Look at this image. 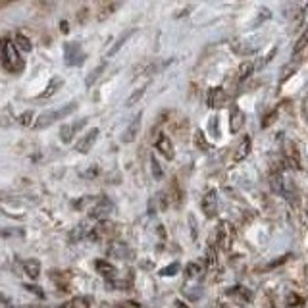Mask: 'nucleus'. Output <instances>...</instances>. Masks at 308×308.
I'll return each instance as SVG.
<instances>
[{"label": "nucleus", "instance_id": "nucleus-26", "mask_svg": "<svg viewBox=\"0 0 308 308\" xmlns=\"http://www.w3.org/2000/svg\"><path fill=\"white\" fill-rule=\"evenodd\" d=\"M304 49H308V27L302 31V35L298 37V41H296L295 45V50H293V54H300Z\"/></svg>", "mask_w": 308, "mask_h": 308}, {"label": "nucleus", "instance_id": "nucleus-36", "mask_svg": "<svg viewBox=\"0 0 308 308\" xmlns=\"http://www.w3.org/2000/svg\"><path fill=\"white\" fill-rule=\"evenodd\" d=\"M18 122L22 123V125H31V122H33V114H31V112H24V114L18 118Z\"/></svg>", "mask_w": 308, "mask_h": 308}, {"label": "nucleus", "instance_id": "nucleus-39", "mask_svg": "<svg viewBox=\"0 0 308 308\" xmlns=\"http://www.w3.org/2000/svg\"><path fill=\"white\" fill-rule=\"evenodd\" d=\"M116 308H141V304L137 300H123L120 304H116Z\"/></svg>", "mask_w": 308, "mask_h": 308}, {"label": "nucleus", "instance_id": "nucleus-37", "mask_svg": "<svg viewBox=\"0 0 308 308\" xmlns=\"http://www.w3.org/2000/svg\"><path fill=\"white\" fill-rule=\"evenodd\" d=\"M258 16H260V18L256 20V24H254V25H260L262 22H268V20L271 18V14H270V10H268V8H262Z\"/></svg>", "mask_w": 308, "mask_h": 308}, {"label": "nucleus", "instance_id": "nucleus-28", "mask_svg": "<svg viewBox=\"0 0 308 308\" xmlns=\"http://www.w3.org/2000/svg\"><path fill=\"white\" fill-rule=\"evenodd\" d=\"M145 91H147V85H143V87H139V89H135V91H133V95H131L129 99L125 100V104H127V106H133V104H137L139 100L143 99Z\"/></svg>", "mask_w": 308, "mask_h": 308}, {"label": "nucleus", "instance_id": "nucleus-45", "mask_svg": "<svg viewBox=\"0 0 308 308\" xmlns=\"http://www.w3.org/2000/svg\"><path fill=\"white\" fill-rule=\"evenodd\" d=\"M212 308H229V306H225L222 302H216V304H212Z\"/></svg>", "mask_w": 308, "mask_h": 308}, {"label": "nucleus", "instance_id": "nucleus-40", "mask_svg": "<svg viewBox=\"0 0 308 308\" xmlns=\"http://www.w3.org/2000/svg\"><path fill=\"white\" fill-rule=\"evenodd\" d=\"M273 118H277V110H273L271 114H268V116H266V118L262 120V127H268V125H271Z\"/></svg>", "mask_w": 308, "mask_h": 308}, {"label": "nucleus", "instance_id": "nucleus-35", "mask_svg": "<svg viewBox=\"0 0 308 308\" xmlns=\"http://www.w3.org/2000/svg\"><path fill=\"white\" fill-rule=\"evenodd\" d=\"M179 268H181V266H179L177 262H173L172 266H166L164 270H160V275H175V273L179 271Z\"/></svg>", "mask_w": 308, "mask_h": 308}, {"label": "nucleus", "instance_id": "nucleus-20", "mask_svg": "<svg viewBox=\"0 0 308 308\" xmlns=\"http://www.w3.org/2000/svg\"><path fill=\"white\" fill-rule=\"evenodd\" d=\"M202 264L200 262H189L187 266H185V277L187 279H195V277H198L200 273H202Z\"/></svg>", "mask_w": 308, "mask_h": 308}, {"label": "nucleus", "instance_id": "nucleus-5", "mask_svg": "<svg viewBox=\"0 0 308 308\" xmlns=\"http://www.w3.org/2000/svg\"><path fill=\"white\" fill-rule=\"evenodd\" d=\"M64 58L68 66H81L85 60V52L81 50L79 43H66L64 45Z\"/></svg>", "mask_w": 308, "mask_h": 308}, {"label": "nucleus", "instance_id": "nucleus-30", "mask_svg": "<svg viewBox=\"0 0 308 308\" xmlns=\"http://www.w3.org/2000/svg\"><path fill=\"white\" fill-rule=\"evenodd\" d=\"M302 302H304V298H302V296H298L296 293H289V295H287V298H285V304H287V308L300 306Z\"/></svg>", "mask_w": 308, "mask_h": 308}, {"label": "nucleus", "instance_id": "nucleus-41", "mask_svg": "<svg viewBox=\"0 0 308 308\" xmlns=\"http://www.w3.org/2000/svg\"><path fill=\"white\" fill-rule=\"evenodd\" d=\"M210 129H212V133H214V135H218V133H220V131H218V118H212V120H210Z\"/></svg>", "mask_w": 308, "mask_h": 308}, {"label": "nucleus", "instance_id": "nucleus-9", "mask_svg": "<svg viewBox=\"0 0 308 308\" xmlns=\"http://www.w3.org/2000/svg\"><path fill=\"white\" fill-rule=\"evenodd\" d=\"M141 120H143V112H139L135 118L129 122L127 129L123 131V135H122L123 143H133V141H135L137 135H139V129H141Z\"/></svg>", "mask_w": 308, "mask_h": 308}, {"label": "nucleus", "instance_id": "nucleus-29", "mask_svg": "<svg viewBox=\"0 0 308 308\" xmlns=\"http://www.w3.org/2000/svg\"><path fill=\"white\" fill-rule=\"evenodd\" d=\"M112 256H118V258H123V256H131V250L127 248V245H114L110 248Z\"/></svg>", "mask_w": 308, "mask_h": 308}, {"label": "nucleus", "instance_id": "nucleus-33", "mask_svg": "<svg viewBox=\"0 0 308 308\" xmlns=\"http://www.w3.org/2000/svg\"><path fill=\"white\" fill-rule=\"evenodd\" d=\"M120 8V4L118 2H114V4H110V6H104L102 10H100V14H99V20L102 22V20H106V16H110L114 10H118Z\"/></svg>", "mask_w": 308, "mask_h": 308}, {"label": "nucleus", "instance_id": "nucleus-10", "mask_svg": "<svg viewBox=\"0 0 308 308\" xmlns=\"http://www.w3.org/2000/svg\"><path fill=\"white\" fill-rule=\"evenodd\" d=\"M97 137H99V129H97V127H93L91 131H87L85 135H83L81 139H79V141H77V145H75V150H77V152H81V154L89 152V150H91V147L95 145Z\"/></svg>", "mask_w": 308, "mask_h": 308}, {"label": "nucleus", "instance_id": "nucleus-31", "mask_svg": "<svg viewBox=\"0 0 308 308\" xmlns=\"http://www.w3.org/2000/svg\"><path fill=\"white\" fill-rule=\"evenodd\" d=\"M216 260H218L216 248H214V245H210L208 246V254H206V266H208V270H212V268L216 266Z\"/></svg>", "mask_w": 308, "mask_h": 308}, {"label": "nucleus", "instance_id": "nucleus-7", "mask_svg": "<svg viewBox=\"0 0 308 308\" xmlns=\"http://www.w3.org/2000/svg\"><path fill=\"white\" fill-rule=\"evenodd\" d=\"M227 102V93L223 91V87H212L208 91V106L214 110H220Z\"/></svg>", "mask_w": 308, "mask_h": 308}, {"label": "nucleus", "instance_id": "nucleus-46", "mask_svg": "<svg viewBox=\"0 0 308 308\" xmlns=\"http://www.w3.org/2000/svg\"><path fill=\"white\" fill-rule=\"evenodd\" d=\"M10 308H31V306H25V304H20V306H16V304H14V306H10Z\"/></svg>", "mask_w": 308, "mask_h": 308}, {"label": "nucleus", "instance_id": "nucleus-23", "mask_svg": "<svg viewBox=\"0 0 308 308\" xmlns=\"http://www.w3.org/2000/svg\"><path fill=\"white\" fill-rule=\"evenodd\" d=\"M133 33H135V29H129V31H125V35H122V37L118 39V41H116V43H114V47H112L110 49V52H108V56H114V54H116V52H118V50L122 49L123 45H125V41H127V39L131 37V35H133Z\"/></svg>", "mask_w": 308, "mask_h": 308}, {"label": "nucleus", "instance_id": "nucleus-43", "mask_svg": "<svg viewBox=\"0 0 308 308\" xmlns=\"http://www.w3.org/2000/svg\"><path fill=\"white\" fill-rule=\"evenodd\" d=\"M60 29H62V33H68V22H62Z\"/></svg>", "mask_w": 308, "mask_h": 308}, {"label": "nucleus", "instance_id": "nucleus-8", "mask_svg": "<svg viewBox=\"0 0 308 308\" xmlns=\"http://www.w3.org/2000/svg\"><path fill=\"white\" fill-rule=\"evenodd\" d=\"M245 122H246L245 112L241 110L237 104H233V106H231V112H229V131H231V133H239V131L243 129Z\"/></svg>", "mask_w": 308, "mask_h": 308}, {"label": "nucleus", "instance_id": "nucleus-34", "mask_svg": "<svg viewBox=\"0 0 308 308\" xmlns=\"http://www.w3.org/2000/svg\"><path fill=\"white\" fill-rule=\"evenodd\" d=\"M296 70H298V64H289V66H285L283 72H281V81H287V79H289V75L295 74Z\"/></svg>", "mask_w": 308, "mask_h": 308}, {"label": "nucleus", "instance_id": "nucleus-15", "mask_svg": "<svg viewBox=\"0 0 308 308\" xmlns=\"http://www.w3.org/2000/svg\"><path fill=\"white\" fill-rule=\"evenodd\" d=\"M250 150H252V139L246 135L243 137V141L239 143V147L235 148V152H233V162H241V160H245L246 156L250 154Z\"/></svg>", "mask_w": 308, "mask_h": 308}, {"label": "nucleus", "instance_id": "nucleus-27", "mask_svg": "<svg viewBox=\"0 0 308 308\" xmlns=\"http://www.w3.org/2000/svg\"><path fill=\"white\" fill-rule=\"evenodd\" d=\"M104 68H106V62H102L100 66H97V68H95V70L89 74V77H87V87H91L93 83H97V79H99L100 74L104 72Z\"/></svg>", "mask_w": 308, "mask_h": 308}, {"label": "nucleus", "instance_id": "nucleus-32", "mask_svg": "<svg viewBox=\"0 0 308 308\" xmlns=\"http://www.w3.org/2000/svg\"><path fill=\"white\" fill-rule=\"evenodd\" d=\"M150 168H152V175H154V179H162V177H164L160 164H158V160H156L154 156H150Z\"/></svg>", "mask_w": 308, "mask_h": 308}, {"label": "nucleus", "instance_id": "nucleus-47", "mask_svg": "<svg viewBox=\"0 0 308 308\" xmlns=\"http://www.w3.org/2000/svg\"><path fill=\"white\" fill-rule=\"evenodd\" d=\"M306 279H308V268H306Z\"/></svg>", "mask_w": 308, "mask_h": 308}, {"label": "nucleus", "instance_id": "nucleus-16", "mask_svg": "<svg viewBox=\"0 0 308 308\" xmlns=\"http://www.w3.org/2000/svg\"><path fill=\"white\" fill-rule=\"evenodd\" d=\"M231 49L237 52V54H252L254 50H258V43H250V41H245V39H241V41H233L231 43Z\"/></svg>", "mask_w": 308, "mask_h": 308}, {"label": "nucleus", "instance_id": "nucleus-19", "mask_svg": "<svg viewBox=\"0 0 308 308\" xmlns=\"http://www.w3.org/2000/svg\"><path fill=\"white\" fill-rule=\"evenodd\" d=\"M24 270H25V273L31 277V279H37L39 273H41V262H39V260H35V258L25 260V262H24Z\"/></svg>", "mask_w": 308, "mask_h": 308}, {"label": "nucleus", "instance_id": "nucleus-2", "mask_svg": "<svg viewBox=\"0 0 308 308\" xmlns=\"http://www.w3.org/2000/svg\"><path fill=\"white\" fill-rule=\"evenodd\" d=\"M77 106H79L77 102H70V104H66L64 108H58V110H50V112L41 114V116L37 118V122H35V129H45V127L52 125L54 122H58V120H62V118L74 114Z\"/></svg>", "mask_w": 308, "mask_h": 308}, {"label": "nucleus", "instance_id": "nucleus-38", "mask_svg": "<svg viewBox=\"0 0 308 308\" xmlns=\"http://www.w3.org/2000/svg\"><path fill=\"white\" fill-rule=\"evenodd\" d=\"M289 258H291V254H285V256H281V258L273 260L271 264H268V266H266L264 270H271V268H275V266H281V264H283L285 260H289Z\"/></svg>", "mask_w": 308, "mask_h": 308}, {"label": "nucleus", "instance_id": "nucleus-12", "mask_svg": "<svg viewBox=\"0 0 308 308\" xmlns=\"http://www.w3.org/2000/svg\"><path fill=\"white\" fill-rule=\"evenodd\" d=\"M154 147H156V150H158L160 154H164L168 160H173V158H175V150H173V145H172V141H170V137L158 135L156 137Z\"/></svg>", "mask_w": 308, "mask_h": 308}, {"label": "nucleus", "instance_id": "nucleus-21", "mask_svg": "<svg viewBox=\"0 0 308 308\" xmlns=\"http://www.w3.org/2000/svg\"><path fill=\"white\" fill-rule=\"evenodd\" d=\"M14 45L20 47L24 52H31V50H33V43H31V39H27L24 33H16V37H14Z\"/></svg>", "mask_w": 308, "mask_h": 308}, {"label": "nucleus", "instance_id": "nucleus-3", "mask_svg": "<svg viewBox=\"0 0 308 308\" xmlns=\"http://www.w3.org/2000/svg\"><path fill=\"white\" fill-rule=\"evenodd\" d=\"M112 212H114V202H112L110 198H100V200H97V202L91 206V210H89V216H91V220L104 222Z\"/></svg>", "mask_w": 308, "mask_h": 308}, {"label": "nucleus", "instance_id": "nucleus-17", "mask_svg": "<svg viewBox=\"0 0 308 308\" xmlns=\"http://www.w3.org/2000/svg\"><path fill=\"white\" fill-rule=\"evenodd\" d=\"M285 158H287V164L291 168L298 170L300 168V162H298V148H296L295 143H285Z\"/></svg>", "mask_w": 308, "mask_h": 308}, {"label": "nucleus", "instance_id": "nucleus-4", "mask_svg": "<svg viewBox=\"0 0 308 308\" xmlns=\"http://www.w3.org/2000/svg\"><path fill=\"white\" fill-rule=\"evenodd\" d=\"M216 239H218V246L222 250H229L231 243H233V227H231V223L225 222V220H222V222L218 223Z\"/></svg>", "mask_w": 308, "mask_h": 308}, {"label": "nucleus", "instance_id": "nucleus-48", "mask_svg": "<svg viewBox=\"0 0 308 308\" xmlns=\"http://www.w3.org/2000/svg\"><path fill=\"white\" fill-rule=\"evenodd\" d=\"M306 222H308V214H306Z\"/></svg>", "mask_w": 308, "mask_h": 308}, {"label": "nucleus", "instance_id": "nucleus-24", "mask_svg": "<svg viewBox=\"0 0 308 308\" xmlns=\"http://www.w3.org/2000/svg\"><path fill=\"white\" fill-rule=\"evenodd\" d=\"M195 145H197V148H200L202 152L210 150V143L206 141V137H204V133H202L200 129H197V131H195Z\"/></svg>", "mask_w": 308, "mask_h": 308}, {"label": "nucleus", "instance_id": "nucleus-18", "mask_svg": "<svg viewBox=\"0 0 308 308\" xmlns=\"http://www.w3.org/2000/svg\"><path fill=\"white\" fill-rule=\"evenodd\" d=\"M62 87H64V79H62V77H58V75H54V77H52V79L49 81L47 89H45V91L39 95V99H49V97H52V95H54L58 89H62Z\"/></svg>", "mask_w": 308, "mask_h": 308}, {"label": "nucleus", "instance_id": "nucleus-13", "mask_svg": "<svg viewBox=\"0 0 308 308\" xmlns=\"http://www.w3.org/2000/svg\"><path fill=\"white\" fill-rule=\"evenodd\" d=\"M227 295L231 296L235 302H239V304H246V302L252 300V293H250V289H246V287H243V285H235V287H231V289L227 291Z\"/></svg>", "mask_w": 308, "mask_h": 308}, {"label": "nucleus", "instance_id": "nucleus-1", "mask_svg": "<svg viewBox=\"0 0 308 308\" xmlns=\"http://www.w3.org/2000/svg\"><path fill=\"white\" fill-rule=\"evenodd\" d=\"M2 45H4L2 47V66H4V70L10 72V74H22L25 64L22 60L18 49H16V45H14L12 41H8V39H4Z\"/></svg>", "mask_w": 308, "mask_h": 308}, {"label": "nucleus", "instance_id": "nucleus-44", "mask_svg": "<svg viewBox=\"0 0 308 308\" xmlns=\"http://www.w3.org/2000/svg\"><path fill=\"white\" fill-rule=\"evenodd\" d=\"M304 116L308 118V97L304 99Z\"/></svg>", "mask_w": 308, "mask_h": 308}, {"label": "nucleus", "instance_id": "nucleus-14", "mask_svg": "<svg viewBox=\"0 0 308 308\" xmlns=\"http://www.w3.org/2000/svg\"><path fill=\"white\" fill-rule=\"evenodd\" d=\"M95 268H97V271H99L106 281H110L112 283V281L118 279V277H116V275H118V270L112 266L110 262H106V260H97V262H95Z\"/></svg>", "mask_w": 308, "mask_h": 308}, {"label": "nucleus", "instance_id": "nucleus-22", "mask_svg": "<svg viewBox=\"0 0 308 308\" xmlns=\"http://www.w3.org/2000/svg\"><path fill=\"white\" fill-rule=\"evenodd\" d=\"M62 308H91V298L89 296H77L74 300L66 302Z\"/></svg>", "mask_w": 308, "mask_h": 308}, {"label": "nucleus", "instance_id": "nucleus-25", "mask_svg": "<svg viewBox=\"0 0 308 308\" xmlns=\"http://www.w3.org/2000/svg\"><path fill=\"white\" fill-rule=\"evenodd\" d=\"M254 68H256V66H254L252 62H245V64L239 68V81H245V79H248L250 74L254 72Z\"/></svg>", "mask_w": 308, "mask_h": 308}, {"label": "nucleus", "instance_id": "nucleus-6", "mask_svg": "<svg viewBox=\"0 0 308 308\" xmlns=\"http://www.w3.org/2000/svg\"><path fill=\"white\" fill-rule=\"evenodd\" d=\"M200 206H202V212H204L206 218H216V214H218V193L216 191H208L202 197Z\"/></svg>", "mask_w": 308, "mask_h": 308}, {"label": "nucleus", "instance_id": "nucleus-11", "mask_svg": "<svg viewBox=\"0 0 308 308\" xmlns=\"http://www.w3.org/2000/svg\"><path fill=\"white\" fill-rule=\"evenodd\" d=\"M87 123V118H83V120H79V122H74V123H66V125H62L60 129V139L62 143H70L72 139L75 137V133L83 127Z\"/></svg>", "mask_w": 308, "mask_h": 308}, {"label": "nucleus", "instance_id": "nucleus-42", "mask_svg": "<svg viewBox=\"0 0 308 308\" xmlns=\"http://www.w3.org/2000/svg\"><path fill=\"white\" fill-rule=\"evenodd\" d=\"M175 306H177V308H191L189 304H187V302H183V300H175Z\"/></svg>", "mask_w": 308, "mask_h": 308}]
</instances>
